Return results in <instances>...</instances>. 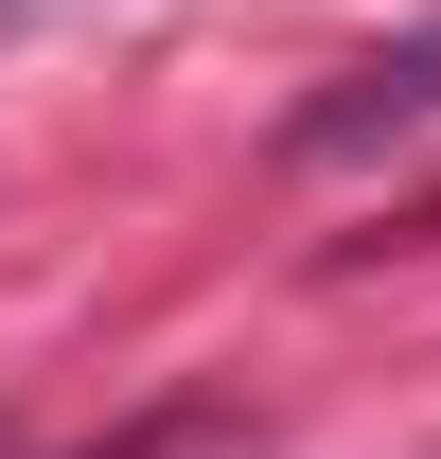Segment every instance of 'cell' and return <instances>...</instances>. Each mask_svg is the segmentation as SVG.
<instances>
[{
  "instance_id": "cell-1",
  "label": "cell",
  "mask_w": 441,
  "mask_h": 459,
  "mask_svg": "<svg viewBox=\"0 0 441 459\" xmlns=\"http://www.w3.org/2000/svg\"><path fill=\"white\" fill-rule=\"evenodd\" d=\"M424 124H441V18L388 36V54H353L318 107L282 124V160H388V142H424Z\"/></svg>"
}]
</instances>
